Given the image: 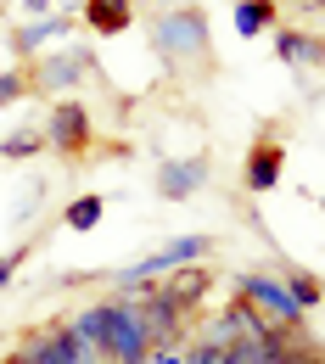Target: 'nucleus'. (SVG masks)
Here are the masks:
<instances>
[{"mask_svg":"<svg viewBox=\"0 0 325 364\" xmlns=\"http://www.w3.org/2000/svg\"><path fill=\"white\" fill-rule=\"evenodd\" d=\"M73 325L101 348L107 364H146V353H151V342H146V331H140V314L129 303H95V309H85Z\"/></svg>","mask_w":325,"mask_h":364,"instance_id":"nucleus-1","label":"nucleus"},{"mask_svg":"<svg viewBox=\"0 0 325 364\" xmlns=\"http://www.w3.org/2000/svg\"><path fill=\"white\" fill-rule=\"evenodd\" d=\"M235 303L264 314V325H275V331H297L309 319L297 309V297L286 291V280H275V274H235Z\"/></svg>","mask_w":325,"mask_h":364,"instance_id":"nucleus-2","label":"nucleus"},{"mask_svg":"<svg viewBox=\"0 0 325 364\" xmlns=\"http://www.w3.org/2000/svg\"><path fill=\"white\" fill-rule=\"evenodd\" d=\"M208 235H180V241H169L163 252H151V258H140V264H129V269L118 274V286H129V291H140V286H151L157 274H169V269H186V264H202L208 258Z\"/></svg>","mask_w":325,"mask_h":364,"instance_id":"nucleus-3","label":"nucleus"},{"mask_svg":"<svg viewBox=\"0 0 325 364\" xmlns=\"http://www.w3.org/2000/svg\"><path fill=\"white\" fill-rule=\"evenodd\" d=\"M151 34H157V46L169 50V56H202L208 50V17L196 11V6H174V11H163L157 23H151Z\"/></svg>","mask_w":325,"mask_h":364,"instance_id":"nucleus-4","label":"nucleus"},{"mask_svg":"<svg viewBox=\"0 0 325 364\" xmlns=\"http://www.w3.org/2000/svg\"><path fill=\"white\" fill-rule=\"evenodd\" d=\"M135 314H140V331H146L151 353H157V348H169V342H174V336L186 331L191 309H180V303H174V297H169L163 286H146V303H140Z\"/></svg>","mask_w":325,"mask_h":364,"instance_id":"nucleus-5","label":"nucleus"},{"mask_svg":"<svg viewBox=\"0 0 325 364\" xmlns=\"http://www.w3.org/2000/svg\"><path fill=\"white\" fill-rule=\"evenodd\" d=\"M46 146H56V151H85L90 146V112L79 107V101H56L50 107V124H46Z\"/></svg>","mask_w":325,"mask_h":364,"instance_id":"nucleus-6","label":"nucleus"},{"mask_svg":"<svg viewBox=\"0 0 325 364\" xmlns=\"http://www.w3.org/2000/svg\"><path fill=\"white\" fill-rule=\"evenodd\" d=\"M11 364H79L68 325H46V331H34V336L11 353Z\"/></svg>","mask_w":325,"mask_h":364,"instance_id":"nucleus-7","label":"nucleus"},{"mask_svg":"<svg viewBox=\"0 0 325 364\" xmlns=\"http://www.w3.org/2000/svg\"><path fill=\"white\" fill-rule=\"evenodd\" d=\"M202 180H208V163H202V157H180V163H163L157 191H163L169 202H186V196H191Z\"/></svg>","mask_w":325,"mask_h":364,"instance_id":"nucleus-8","label":"nucleus"},{"mask_svg":"<svg viewBox=\"0 0 325 364\" xmlns=\"http://www.w3.org/2000/svg\"><path fill=\"white\" fill-rule=\"evenodd\" d=\"M280 168H286V151H280L275 140L252 146V157H247V191H275V185H280Z\"/></svg>","mask_w":325,"mask_h":364,"instance_id":"nucleus-9","label":"nucleus"},{"mask_svg":"<svg viewBox=\"0 0 325 364\" xmlns=\"http://www.w3.org/2000/svg\"><path fill=\"white\" fill-rule=\"evenodd\" d=\"M129 17H135L129 0H85V23H90L95 34H124Z\"/></svg>","mask_w":325,"mask_h":364,"instance_id":"nucleus-10","label":"nucleus"},{"mask_svg":"<svg viewBox=\"0 0 325 364\" xmlns=\"http://www.w3.org/2000/svg\"><path fill=\"white\" fill-rule=\"evenodd\" d=\"M163 291H169L180 309H196V303L208 297V269H202V264H186V269H174V280H163Z\"/></svg>","mask_w":325,"mask_h":364,"instance_id":"nucleus-11","label":"nucleus"},{"mask_svg":"<svg viewBox=\"0 0 325 364\" xmlns=\"http://www.w3.org/2000/svg\"><path fill=\"white\" fill-rule=\"evenodd\" d=\"M275 23V0H241L235 6V34H264Z\"/></svg>","mask_w":325,"mask_h":364,"instance_id":"nucleus-12","label":"nucleus"},{"mask_svg":"<svg viewBox=\"0 0 325 364\" xmlns=\"http://www.w3.org/2000/svg\"><path fill=\"white\" fill-rule=\"evenodd\" d=\"M62 28H68V17H40V23H28V28L17 34V50H28V56H34L46 40H62Z\"/></svg>","mask_w":325,"mask_h":364,"instance_id":"nucleus-13","label":"nucleus"},{"mask_svg":"<svg viewBox=\"0 0 325 364\" xmlns=\"http://www.w3.org/2000/svg\"><path fill=\"white\" fill-rule=\"evenodd\" d=\"M275 50H280V62H320V40H309V34H280L275 40Z\"/></svg>","mask_w":325,"mask_h":364,"instance_id":"nucleus-14","label":"nucleus"},{"mask_svg":"<svg viewBox=\"0 0 325 364\" xmlns=\"http://www.w3.org/2000/svg\"><path fill=\"white\" fill-rule=\"evenodd\" d=\"M101 213H107L101 196H79V202H68V230H95Z\"/></svg>","mask_w":325,"mask_h":364,"instance_id":"nucleus-15","label":"nucleus"},{"mask_svg":"<svg viewBox=\"0 0 325 364\" xmlns=\"http://www.w3.org/2000/svg\"><path fill=\"white\" fill-rule=\"evenodd\" d=\"M286 291L297 297V309H303V314H314V303H320V280H314V274H292V280H286Z\"/></svg>","mask_w":325,"mask_h":364,"instance_id":"nucleus-16","label":"nucleus"},{"mask_svg":"<svg viewBox=\"0 0 325 364\" xmlns=\"http://www.w3.org/2000/svg\"><path fill=\"white\" fill-rule=\"evenodd\" d=\"M40 146H46L40 135H6V140H0V157H11V163H17V157H34Z\"/></svg>","mask_w":325,"mask_h":364,"instance_id":"nucleus-17","label":"nucleus"},{"mask_svg":"<svg viewBox=\"0 0 325 364\" xmlns=\"http://www.w3.org/2000/svg\"><path fill=\"white\" fill-rule=\"evenodd\" d=\"M186 364H230V359H225V348H213V342H196Z\"/></svg>","mask_w":325,"mask_h":364,"instance_id":"nucleus-18","label":"nucleus"},{"mask_svg":"<svg viewBox=\"0 0 325 364\" xmlns=\"http://www.w3.org/2000/svg\"><path fill=\"white\" fill-rule=\"evenodd\" d=\"M23 90H28V79H23V73H0V107H6V101H17Z\"/></svg>","mask_w":325,"mask_h":364,"instance_id":"nucleus-19","label":"nucleus"},{"mask_svg":"<svg viewBox=\"0 0 325 364\" xmlns=\"http://www.w3.org/2000/svg\"><path fill=\"white\" fill-rule=\"evenodd\" d=\"M17 264H23V247H17V252H6V258H0V286H6V280H11V274H17Z\"/></svg>","mask_w":325,"mask_h":364,"instance_id":"nucleus-20","label":"nucleus"},{"mask_svg":"<svg viewBox=\"0 0 325 364\" xmlns=\"http://www.w3.org/2000/svg\"><path fill=\"white\" fill-rule=\"evenodd\" d=\"M23 11L28 17H50V0H23Z\"/></svg>","mask_w":325,"mask_h":364,"instance_id":"nucleus-21","label":"nucleus"}]
</instances>
